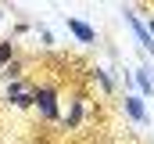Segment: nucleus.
<instances>
[{
    "instance_id": "obj_1",
    "label": "nucleus",
    "mask_w": 154,
    "mask_h": 144,
    "mask_svg": "<svg viewBox=\"0 0 154 144\" xmlns=\"http://www.w3.org/2000/svg\"><path fill=\"white\" fill-rule=\"evenodd\" d=\"M32 105L39 108V115L47 119V123H57V90L54 87H36V94H32Z\"/></svg>"
},
{
    "instance_id": "obj_2",
    "label": "nucleus",
    "mask_w": 154,
    "mask_h": 144,
    "mask_svg": "<svg viewBox=\"0 0 154 144\" xmlns=\"http://www.w3.org/2000/svg\"><path fill=\"white\" fill-rule=\"evenodd\" d=\"M32 94H36V87H29V83H22V79H11L4 101L14 105V108H29V105H32Z\"/></svg>"
},
{
    "instance_id": "obj_3",
    "label": "nucleus",
    "mask_w": 154,
    "mask_h": 144,
    "mask_svg": "<svg viewBox=\"0 0 154 144\" xmlns=\"http://www.w3.org/2000/svg\"><path fill=\"white\" fill-rule=\"evenodd\" d=\"M65 25H68V33L75 36L79 43H97V29H93V25L79 22V18H68V15H65Z\"/></svg>"
},
{
    "instance_id": "obj_4",
    "label": "nucleus",
    "mask_w": 154,
    "mask_h": 144,
    "mask_svg": "<svg viewBox=\"0 0 154 144\" xmlns=\"http://www.w3.org/2000/svg\"><path fill=\"white\" fill-rule=\"evenodd\" d=\"M125 112H129V119L140 123V126L151 123V119H147V108H143V97H136V94H125Z\"/></svg>"
},
{
    "instance_id": "obj_5",
    "label": "nucleus",
    "mask_w": 154,
    "mask_h": 144,
    "mask_svg": "<svg viewBox=\"0 0 154 144\" xmlns=\"http://www.w3.org/2000/svg\"><path fill=\"white\" fill-rule=\"evenodd\" d=\"M125 22L133 25V33H136V40L143 43V51H151V54H154V40H151V33H147V25H143V22H140V18L129 11V7H125Z\"/></svg>"
},
{
    "instance_id": "obj_6",
    "label": "nucleus",
    "mask_w": 154,
    "mask_h": 144,
    "mask_svg": "<svg viewBox=\"0 0 154 144\" xmlns=\"http://www.w3.org/2000/svg\"><path fill=\"white\" fill-rule=\"evenodd\" d=\"M79 123H82V101H72V112L65 115V126H68V130H75Z\"/></svg>"
},
{
    "instance_id": "obj_7",
    "label": "nucleus",
    "mask_w": 154,
    "mask_h": 144,
    "mask_svg": "<svg viewBox=\"0 0 154 144\" xmlns=\"http://www.w3.org/2000/svg\"><path fill=\"white\" fill-rule=\"evenodd\" d=\"M133 76H136V83H140L143 94H154V79H151V72H147V69H136Z\"/></svg>"
},
{
    "instance_id": "obj_8",
    "label": "nucleus",
    "mask_w": 154,
    "mask_h": 144,
    "mask_svg": "<svg viewBox=\"0 0 154 144\" xmlns=\"http://www.w3.org/2000/svg\"><path fill=\"white\" fill-rule=\"evenodd\" d=\"M93 79H97V83H100L104 90H115V79L108 76V69H100V65H97V69H93Z\"/></svg>"
},
{
    "instance_id": "obj_9",
    "label": "nucleus",
    "mask_w": 154,
    "mask_h": 144,
    "mask_svg": "<svg viewBox=\"0 0 154 144\" xmlns=\"http://www.w3.org/2000/svg\"><path fill=\"white\" fill-rule=\"evenodd\" d=\"M11 58H14V43H11V40H4V43H0V65L7 69V65H11Z\"/></svg>"
},
{
    "instance_id": "obj_10",
    "label": "nucleus",
    "mask_w": 154,
    "mask_h": 144,
    "mask_svg": "<svg viewBox=\"0 0 154 144\" xmlns=\"http://www.w3.org/2000/svg\"><path fill=\"white\" fill-rule=\"evenodd\" d=\"M39 40H43V43H54V36H50V29H47V25H39Z\"/></svg>"
},
{
    "instance_id": "obj_11",
    "label": "nucleus",
    "mask_w": 154,
    "mask_h": 144,
    "mask_svg": "<svg viewBox=\"0 0 154 144\" xmlns=\"http://www.w3.org/2000/svg\"><path fill=\"white\" fill-rule=\"evenodd\" d=\"M147 33H151V40H154V18H151V22H147Z\"/></svg>"
}]
</instances>
